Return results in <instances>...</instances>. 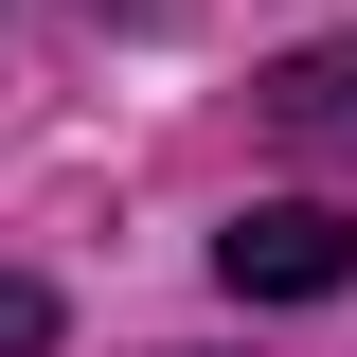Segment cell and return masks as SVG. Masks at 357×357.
I'll use <instances>...</instances> for the list:
<instances>
[{
	"label": "cell",
	"instance_id": "cell-2",
	"mask_svg": "<svg viewBox=\"0 0 357 357\" xmlns=\"http://www.w3.org/2000/svg\"><path fill=\"white\" fill-rule=\"evenodd\" d=\"M268 126L304 143V161H357V36H304V54H268Z\"/></svg>",
	"mask_w": 357,
	"mask_h": 357
},
{
	"label": "cell",
	"instance_id": "cell-3",
	"mask_svg": "<svg viewBox=\"0 0 357 357\" xmlns=\"http://www.w3.org/2000/svg\"><path fill=\"white\" fill-rule=\"evenodd\" d=\"M0 357H54V286L36 268H0Z\"/></svg>",
	"mask_w": 357,
	"mask_h": 357
},
{
	"label": "cell",
	"instance_id": "cell-1",
	"mask_svg": "<svg viewBox=\"0 0 357 357\" xmlns=\"http://www.w3.org/2000/svg\"><path fill=\"white\" fill-rule=\"evenodd\" d=\"M215 286H232V304H340V286H357V215H321V197H250V215L215 232Z\"/></svg>",
	"mask_w": 357,
	"mask_h": 357
}]
</instances>
